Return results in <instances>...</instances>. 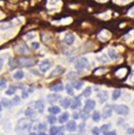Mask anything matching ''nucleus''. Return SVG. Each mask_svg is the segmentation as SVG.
Returning <instances> with one entry per match:
<instances>
[{
  "label": "nucleus",
  "mask_w": 134,
  "mask_h": 135,
  "mask_svg": "<svg viewBox=\"0 0 134 135\" xmlns=\"http://www.w3.org/2000/svg\"><path fill=\"white\" fill-rule=\"evenodd\" d=\"M32 122L27 118H22L18 122L15 130L17 132H24L29 130L31 127Z\"/></svg>",
  "instance_id": "nucleus-1"
},
{
  "label": "nucleus",
  "mask_w": 134,
  "mask_h": 135,
  "mask_svg": "<svg viewBox=\"0 0 134 135\" xmlns=\"http://www.w3.org/2000/svg\"><path fill=\"white\" fill-rule=\"evenodd\" d=\"M88 60L85 57H80L76 61V68L78 70H83L88 66Z\"/></svg>",
  "instance_id": "nucleus-2"
},
{
  "label": "nucleus",
  "mask_w": 134,
  "mask_h": 135,
  "mask_svg": "<svg viewBox=\"0 0 134 135\" xmlns=\"http://www.w3.org/2000/svg\"><path fill=\"white\" fill-rule=\"evenodd\" d=\"M18 64L22 67H31L34 65L35 61L32 58H19L18 60Z\"/></svg>",
  "instance_id": "nucleus-3"
},
{
  "label": "nucleus",
  "mask_w": 134,
  "mask_h": 135,
  "mask_svg": "<svg viewBox=\"0 0 134 135\" xmlns=\"http://www.w3.org/2000/svg\"><path fill=\"white\" fill-rule=\"evenodd\" d=\"M114 110L117 114H121V115H127L129 112L128 107L126 105H123V104L115 106Z\"/></svg>",
  "instance_id": "nucleus-4"
},
{
  "label": "nucleus",
  "mask_w": 134,
  "mask_h": 135,
  "mask_svg": "<svg viewBox=\"0 0 134 135\" xmlns=\"http://www.w3.org/2000/svg\"><path fill=\"white\" fill-rule=\"evenodd\" d=\"M64 72H65V69H64L63 67H62L60 65H57L56 67V69L51 73V74H50V76H49L48 78H53L55 76H58L59 75L63 74Z\"/></svg>",
  "instance_id": "nucleus-5"
},
{
  "label": "nucleus",
  "mask_w": 134,
  "mask_h": 135,
  "mask_svg": "<svg viewBox=\"0 0 134 135\" xmlns=\"http://www.w3.org/2000/svg\"><path fill=\"white\" fill-rule=\"evenodd\" d=\"M29 105H30L32 107H33L34 109H37L40 113H42L44 111V105L41 101H34V102H31L30 103H29Z\"/></svg>",
  "instance_id": "nucleus-6"
},
{
  "label": "nucleus",
  "mask_w": 134,
  "mask_h": 135,
  "mask_svg": "<svg viewBox=\"0 0 134 135\" xmlns=\"http://www.w3.org/2000/svg\"><path fill=\"white\" fill-rule=\"evenodd\" d=\"M112 111H113V109H112V107L110 106V105H106L102 110V117L103 118H110L111 115H112Z\"/></svg>",
  "instance_id": "nucleus-7"
},
{
  "label": "nucleus",
  "mask_w": 134,
  "mask_h": 135,
  "mask_svg": "<svg viewBox=\"0 0 134 135\" xmlns=\"http://www.w3.org/2000/svg\"><path fill=\"white\" fill-rule=\"evenodd\" d=\"M96 105V103L95 100H92V99H89L85 103V107H84V110L87 111V112H91L95 107Z\"/></svg>",
  "instance_id": "nucleus-8"
},
{
  "label": "nucleus",
  "mask_w": 134,
  "mask_h": 135,
  "mask_svg": "<svg viewBox=\"0 0 134 135\" xmlns=\"http://www.w3.org/2000/svg\"><path fill=\"white\" fill-rule=\"evenodd\" d=\"M51 67V63L49 60H44L40 64V70L42 73H46Z\"/></svg>",
  "instance_id": "nucleus-9"
},
{
  "label": "nucleus",
  "mask_w": 134,
  "mask_h": 135,
  "mask_svg": "<svg viewBox=\"0 0 134 135\" xmlns=\"http://www.w3.org/2000/svg\"><path fill=\"white\" fill-rule=\"evenodd\" d=\"M63 127H56V126H52L50 129V134L55 135V134H63Z\"/></svg>",
  "instance_id": "nucleus-10"
},
{
  "label": "nucleus",
  "mask_w": 134,
  "mask_h": 135,
  "mask_svg": "<svg viewBox=\"0 0 134 135\" xmlns=\"http://www.w3.org/2000/svg\"><path fill=\"white\" fill-rule=\"evenodd\" d=\"M110 37V33L107 31V30H102L100 33H99V35H98V38L101 40V41H107L109 38Z\"/></svg>",
  "instance_id": "nucleus-11"
},
{
  "label": "nucleus",
  "mask_w": 134,
  "mask_h": 135,
  "mask_svg": "<svg viewBox=\"0 0 134 135\" xmlns=\"http://www.w3.org/2000/svg\"><path fill=\"white\" fill-rule=\"evenodd\" d=\"M16 51L22 54H26L29 52V50L26 45H18V46H16Z\"/></svg>",
  "instance_id": "nucleus-12"
},
{
  "label": "nucleus",
  "mask_w": 134,
  "mask_h": 135,
  "mask_svg": "<svg viewBox=\"0 0 134 135\" xmlns=\"http://www.w3.org/2000/svg\"><path fill=\"white\" fill-rule=\"evenodd\" d=\"M49 90L51 91H54V92H57V91H61L63 90V85L62 83H59L56 84H54L52 86L50 87Z\"/></svg>",
  "instance_id": "nucleus-13"
},
{
  "label": "nucleus",
  "mask_w": 134,
  "mask_h": 135,
  "mask_svg": "<svg viewBox=\"0 0 134 135\" xmlns=\"http://www.w3.org/2000/svg\"><path fill=\"white\" fill-rule=\"evenodd\" d=\"M75 41V36L72 33H68L65 37V42L68 45H72Z\"/></svg>",
  "instance_id": "nucleus-14"
},
{
  "label": "nucleus",
  "mask_w": 134,
  "mask_h": 135,
  "mask_svg": "<svg viewBox=\"0 0 134 135\" xmlns=\"http://www.w3.org/2000/svg\"><path fill=\"white\" fill-rule=\"evenodd\" d=\"M66 128L69 131H75L77 128L76 122L75 121H69L66 125Z\"/></svg>",
  "instance_id": "nucleus-15"
},
{
  "label": "nucleus",
  "mask_w": 134,
  "mask_h": 135,
  "mask_svg": "<svg viewBox=\"0 0 134 135\" xmlns=\"http://www.w3.org/2000/svg\"><path fill=\"white\" fill-rule=\"evenodd\" d=\"M47 98H48V101L50 103H54L57 102V100H59V99H60V96L56 94H52V95H48Z\"/></svg>",
  "instance_id": "nucleus-16"
},
{
  "label": "nucleus",
  "mask_w": 134,
  "mask_h": 135,
  "mask_svg": "<svg viewBox=\"0 0 134 135\" xmlns=\"http://www.w3.org/2000/svg\"><path fill=\"white\" fill-rule=\"evenodd\" d=\"M98 97L101 99V102H102V103H103V102L106 101V100H107V99H108V94H107V91H102L98 92Z\"/></svg>",
  "instance_id": "nucleus-17"
},
{
  "label": "nucleus",
  "mask_w": 134,
  "mask_h": 135,
  "mask_svg": "<svg viewBox=\"0 0 134 135\" xmlns=\"http://www.w3.org/2000/svg\"><path fill=\"white\" fill-rule=\"evenodd\" d=\"M25 114L27 117H29V118H32V119L37 117V112L34 110H33V109H28V110H26V112H25Z\"/></svg>",
  "instance_id": "nucleus-18"
},
{
  "label": "nucleus",
  "mask_w": 134,
  "mask_h": 135,
  "mask_svg": "<svg viewBox=\"0 0 134 135\" xmlns=\"http://www.w3.org/2000/svg\"><path fill=\"white\" fill-rule=\"evenodd\" d=\"M60 104L64 109H67L68 107H69L70 105H71V99H68V98H64L63 99H62L60 101Z\"/></svg>",
  "instance_id": "nucleus-19"
},
{
  "label": "nucleus",
  "mask_w": 134,
  "mask_h": 135,
  "mask_svg": "<svg viewBox=\"0 0 134 135\" xmlns=\"http://www.w3.org/2000/svg\"><path fill=\"white\" fill-rule=\"evenodd\" d=\"M80 107H81V101H80V98L77 97V98L75 99V100H74V102H73V103L72 105V110H76V109L80 108Z\"/></svg>",
  "instance_id": "nucleus-20"
},
{
  "label": "nucleus",
  "mask_w": 134,
  "mask_h": 135,
  "mask_svg": "<svg viewBox=\"0 0 134 135\" xmlns=\"http://www.w3.org/2000/svg\"><path fill=\"white\" fill-rule=\"evenodd\" d=\"M68 118H69V114L68 113V112H64L63 114H61V116L59 117V123H64V122H66L68 120Z\"/></svg>",
  "instance_id": "nucleus-21"
},
{
  "label": "nucleus",
  "mask_w": 134,
  "mask_h": 135,
  "mask_svg": "<svg viewBox=\"0 0 134 135\" xmlns=\"http://www.w3.org/2000/svg\"><path fill=\"white\" fill-rule=\"evenodd\" d=\"M48 111L52 114H57L60 112V108L57 106H52L48 108Z\"/></svg>",
  "instance_id": "nucleus-22"
},
{
  "label": "nucleus",
  "mask_w": 134,
  "mask_h": 135,
  "mask_svg": "<svg viewBox=\"0 0 134 135\" xmlns=\"http://www.w3.org/2000/svg\"><path fill=\"white\" fill-rule=\"evenodd\" d=\"M121 90H120V89H116V90H114V91H113V94H112V98H113V100L118 99V98H120V96H121Z\"/></svg>",
  "instance_id": "nucleus-23"
},
{
  "label": "nucleus",
  "mask_w": 134,
  "mask_h": 135,
  "mask_svg": "<svg viewBox=\"0 0 134 135\" xmlns=\"http://www.w3.org/2000/svg\"><path fill=\"white\" fill-rule=\"evenodd\" d=\"M24 77V73L22 71H18L14 75V78L15 80H22Z\"/></svg>",
  "instance_id": "nucleus-24"
},
{
  "label": "nucleus",
  "mask_w": 134,
  "mask_h": 135,
  "mask_svg": "<svg viewBox=\"0 0 134 135\" xmlns=\"http://www.w3.org/2000/svg\"><path fill=\"white\" fill-rule=\"evenodd\" d=\"M36 36H37V33L35 32H29V33H26L25 35L26 38L27 40H29V41L32 40V39H33V38H35Z\"/></svg>",
  "instance_id": "nucleus-25"
},
{
  "label": "nucleus",
  "mask_w": 134,
  "mask_h": 135,
  "mask_svg": "<svg viewBox=\"0 0 134 135\" xmlns=\"http://www.w3.org/2000/svg\"><path fill=\"white\" fill-rule=\"evenodd\" d=\"M91 92H92V89H91V88L88 87V88H87L83 91V96H84V97L87 98V97H89V96L91 95Z\"/></svg>",
  "instance_id": "nucleus-26"
},
{
  "label": "nucleus",
  "mask_w": 134,
  "mask_h": 135,
  "mask_svg": "<svg viewBox=\"0 0 134 135\" xmlns=\"http://www.w3.org/2000/svg\"><path fill=\"white\" fill-rule=\"evenodd\" d=\"M66 90L68 94H69L70 95H74V91H73V88L71 84H67L66 85Z\"/></svg>",
  "instance_id": "nucleus-27"
},
{
  "label": "nucleus",
  "mask_w": 134,
  "mask_h": 135,
  "mask_svg": "<svg viewBox=\"0 0 134 135\" xmlns=\"http://www.w3.org/2000/svg\"><path fill=\"white\" fill-rule=\"evenodd\" d=\"M92 118H93V120H94L95 122H98L100 121L101 116H100V114H99V113H98V111H95V112H94Z\"/></svg>",
  "instance_id": "nucleus-28"
},
{
  "label": "nucleus",
  "mask_w": 134,
  "mask_h": 135,
  "mask_svg": "<svg viewBox=\"0 0 134 135\" xmlns=\"http://www.w3.org/2000/svg\"><path fill=\"white\" fill-rule=\"evenodd\" d=\"M80 117L82 118V119L83 120H87L89 117V112L86 111V110H82L81 113H80Z\"/></svg>",
  "instance_id": "nucleus-29"
},
{
  "label": "nucleus",
  "mask_w": 134,
  "mask_h": 135,
  "mask_svg": "<svg viewBox=\"0 0 134 135\" xmlns=\"http://www.w3.org/2000/svg\"><path fill=\"white\" fill-rule=\"evenodd\" d=\"M108 54L110 56V57L113 60H114L116 57H117V54H116V52L114 49H109L108 51Z\"/></svg>",
  "instance_id": "nucleus-30"
},
{
  "label": "nucleus",
  "mask_w": 134,
  "mask_h": 135,
  "mask_svg": "<svg viewBox=\"0 0 134 135\" xmlns=\"http://www.w3.org/2000/svg\"><path fill=\"white\" fill-rule=\"evenodd\" d=\"M15 91H16L15 88H14V87H13V86H11V87H10V88H9V89L6 91V94H7V95H11L14 94Z\"/></svg>",
  "instance_id": "nucleus-31"
},
{
  "label": "nucleus",
  "mask_w": 134,
  "mask_h": 135,
  "mask_svg": "<svg viewBox=\"0 0 134 135\" xmlns=\"http://www.w3.org/2000/svg\"><path fill=\"white\" fill-rule=\"evenodd\" d=\"M3 104L4 107H11V105H12L11 102L9 99H3Z\"/></svg>",
  "instance_id": "nucleus-32"
},
{
  "label": "nucleus",
  "mask_w": 134,
  "mask_h": 135,
  "mask_svg": "<svg viewBox=\"0 0 134 135\" xmlns=\"http://www.w3.org/2000/svg\"><path fill=\"white\" fill-rule=\"evenodd\" d=\"M48 122H49L50 124H54V123L56 122V118L55 116L51 115V116H48Z\"/></svg>",
  "instance_id": "nucleus-33"
},
{
  "label": "nucleus",
  "mask_w": 134,
  "mask_h": 135,
  "mask_svg": "<svg viewBox=\"0 0 134 135\" xmlns=\"http://www.w3.org/2000/svg\"><path fill=\"white\" fill-rule=\"evenodd\" d=\"M83 85V82H76L74 84V87L76 88V90H80Z\"/></svg>",
  "instance_id": "nucleus-34"
},
{
  "label": "nucleus",
  "mask_w": 134,
  "mask_h": 135,
  "mask_svg": "<svg viewBox=\"0 0 134 135\" xmlns=\"http://www.w3.org/2000/svg\"><path fill=\"white\" fill-rule=\"evenodd\" d=\"M128 81H129L132 84H134V70L132 72L131 75L129 76V77H128Z\"/></svg>",
  "instance_id": "nucleus-35"
},
{
  "label": "nucleus",
  "mask_w": 134,
  "mask_h": 135,
  "mask_svg": "<svg viewBox=\"0 0 134 135\" xmlns=\"http://www.w3.org/2000/svg\"><path fill=\"white\" fill-rule=\"evenodd\" d=\"M31 45H32V47H33L34 49H39V47H40V44H39L38 42H33V43L31 44Z\"/></svg>",
  "instance_id": "nucleus-36"
},
{
  "label": "nucleus",
  "mask_w": 134,
  "mask_h": 135,
  "mask_svg": "<svg viewBox=\"0 0 134 135\" xmlns=\"http://www.w3.org/2000/svg\"><path fill=\"white\" fill-rule=\"evenodd\" d=\"M102 63H107L108 62V59H107V57L105 56V55H103V56H102L101 57H100V59H99Z\"/></svg>",
  "instance_id": "nucleus-37"
},
{
  "label": "nucleus",
  "mask_w": 134,
  "mask_h": 135,
  "mask_svg": "<svg viewBox=\"0 0 134 135\" xmlns=\"http://www.w3.org/2000/svg\"><path fill=\"white\" fill-rule=\"evenodd\" d=\"M109 127H110L109 125H103V126L101 127V130H102V132H106V131H107V129H109Z\"/></svg>",
  "instance_id": "nucleus-38"
},
{
  "label": "nucleus",
  "mask_w": 134,
  "mask_h": 135,
  "mask_svg": "<svg viewBox=\"0 0 134 135\" xmlns=\"http://www.w3.org/2000/svg\"><path fill=\"white\" fill-rule=\"evenodd\" d=\"M92 133H93L94 134H99L100 129H99L98 127H95V128H93V129H92Z\"/></svg>",
  "instance_id": "nucleus-39"
},
{
  "label": "nucleus",
  "mask_w": 134,
  "mask_h": 135,
  "mask_svg": "<svg viewBox=\"0 0 134 135\" xmlns=\"http://www.w3.org/2000/svg\"><path fill=\"white\" fill-rule=\"evenodd\" d=\"M127 133H128V134H134V127H133V128H129V129H128Z\"/></svg>",
  "instance_id": "nucleus-40"
},
{
  "label": "nucleus",
  "mask_w": 134,
  "mask_h": 135,
  "mask_svg": "<svg viewBox=\"0 0 134 135\" xmlns=\"http://www.w3.org/2000/svg\"><path fill=\"white\" fill-rule=\"evenodd\" d=\"M0 87L3 88H5L7 87V83L4 80H2L1 82H0Z\"/></svg>",
  "instance_id": "nucleus-41"
},
{
  "label": "nucleus",
  "mask_w": 134,
  "mask_h": 135,
  "mask_svg": "<svg viewBox=\"0 0 134 135\" xmlns=\"http://www.w3.org/2000/svg\"><path fill=\"white\" fill-rule=\"evenodd\" d=\"M20 99H19V97L17 95V96H15L14 98V104H17V103H18L19 102H20V100H19Z\"/></svg>",
  "instance_id": "nucleus-42"
},
{
  "label": "nucleus",
  "mask_w": 134,
  "mask_h": 135,
  "mask_svg": "<svg viewBox=\"0 0 134 135\" xmlns=\"http://www.w3.org/2000/svg\"><path fill=\"white\" fill-rule=\"evenodd\" d=\"M28 96H29L28 92H27L26 91H24L22 92V98H23V99H26Z\"/></svg>",
  "instance_id": "nucleus-43"
},
{
  "label": "nucleus",
  "mask_w": 134,
  "mask_h": 135,
  "mask_svg": "<svg viewBox=\"0 0 134 135\" xmlns=\"http://www.w3.org/2000/svg\"><path fill=\"white\" fill-rule=\"evenodd\" d=\"M103 133L104 134H106V135H111V134H113V135H115L116 134V132L115 131H111V132H107V131H106V132H103Z\"/></svg>",
  "instance_id": "nucleus-44"
},
{
  "label": "nucleus",
  "mask_w": 134,
  "mask_h": 135,
  "mask_svg": "<svg viewBox=\"0 0 134 135\" xmlns=\"http://www.w3.org/2000/svg\"><path fill=\"white\" fill-rule=\"evenodd\" d=\"M3 67V59L0 57V71L2 70Z\"/></svg>",
  "instance_id": "nucleus-45"
},
{
  "label": "nucleus",
  "mask_w": 134,
  "mask_h": 135,
  "mask_svg": "<svg viewBox=\"0 0 134 135\" xmlns=\"http://www.w3.org/2000/svg\"><path fill=\"white\" fill-rule=\"evenodd\" d=\"M39 129H46V126H45V124H40V125H39Z\"/></svg>",
  "instance_id": "nucleus-46"
},
{
  "label": "nucleus",
  "mask_w": 134,
  "mask_h": 135,
  "mask_svg": "<svg viewBox=\"0 0 134 135\" xmlns=\"http://www.w3.org/2000/svg\"><path fill=\"white\" fill-rule=\"evenodd\" d=\"M4 17H5L4 14H3V12H1V11H0V19H3V18Z\"/></svg>",
  "instance_id": "nucleus-47"
},
{
  "label": "nucleus",
  "mask_w": 134,
  "mask_h": 135,
  "mask_svg": "<svg viewBox=\"0 0 134 135\" xmlns=\"http://www.w3.org/2000/svg\"><path fill=\"white\" fill-rule=\"evenodd\" d=\"M1 109H2V107H1V104H0V110H1Z\"/></svg>",
  "instance_id": "nucleus-48"
}]
</instances>
